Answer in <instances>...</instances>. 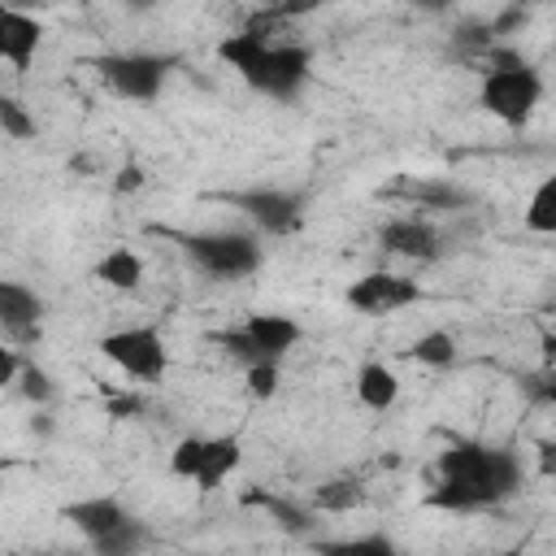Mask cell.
Wrapping results in <instances>:
<instances>
[{
  "label": "cell",
  "instance_id": "32",
  "mask_svg": "<svg viewBox=\"0 0 556 556\" xmlns=\"http://www.w3.org/2000/svg\"><path fill=\"white\" fill-rule=\"evenodd\" d=\"M421 13H447L452 9V0H413Z\"/></svg>",
  "mask_w": 556,
  "mask_h": 556
},
{
  "label": "cell",
  "instance_id": "35",
  "mask_svg": "<svg viewBox=\"0 0 556 556\" xmlns=\"http://www.w3.org/2000/svg\"><path fill=\"white\" fill-rule=\"evenodd\" d=\"M74 4H96V0H74Z\"/></svg>",
  "mask_w": 556,
  "mask_h": 556
},
{
  "label": "cell",
  "instance_id": "30",
  "mask_svg": "<svg viewBox=\"0 0 556 556\" xmlns=\"http://www.w3.org/2000/svg\"><path fill=\"white\" fill-rule=\"evenodd\" d=\"M17 369H22V356L9 339H0V387H13L17 382Z\"/></svg>",
  "mask_w": 556,
  "mask_h": 556
},
{
  "label": "cell",
  "instance_id": "12",
  "mask_svg": "<svg viewBox=\"0 0 556 556\" xmlns=\"http://www.w3.org/2000/svg\"><path fill=\"white\" fill-rule=\"evenodd\" d=\"M61 517L87 539V543H96V539H104L109 530H117L130 513L122 508V500L117 495H87V500H74V504H65L61 508Z\"/></svg>",
  "mask_w": 556,
  "mask_h": 556
},
{
  "label": "cell",
  "instance_id": "24",
  "mask_svg": "<svg viewBox=\"0 0 556 556\" xmlns=\"http://www.w3.org/2000/svg\"><path fill=\"white\" fill-rule=\"evenodd\" d=\"M17 387H22V395H26L30 404H48V400L56 395L52 378H48L39 365H22V369H17Z\"/></svg>",
  "mask_w": 556,
  "mask_h": 556
},
{
  "label": "cell",
  "instance_id": "2",
  "mask_svg": "<svg viewBox=\"0 0 556 556\" xmlns=\"http://www.w3.org/2000/svg\"><path fill=\"white\" fill-rule=\"evenodd\" d=\"M187 252V261L217 278V282H235V278H248L261 269V243L256 235H243V230H200V235H174Z\"/></svg>",
  "mask_w": 556,
  "mask_h": 556
},
{
  "label": "cell",
  "instance_id": "36",
  "mask_svg": "<svg viewBox=\"0 0 556 556\" xmlns=\"http://www.w3.org/2000/svg\"><path fill=\"white\" fill-rule=\"evenodd\" d=\"M0 469H4V465H0Z\"/></svg>",
  "mask_w": 556,
  "mask_h": 556
},
{
  "label": "cell",
  "instance_id": "16",
  "mask_svg": "<svg viewBox=\"0 0 556 556\" xmlns=\"http://www.w3.org/2000/svg\"><path fill=\"white\" fill-rule=\"evenodd\" d=\"M96 278H100L104 287H113V291H135V287L143 282V261H139V252H130V248H113V252H104V256L96 261Z\"/></svg>",
  "mask_w": 556,
  "mask_h": 556
},
{
  "label": "cell",
  "instance_id": "27",
  "mask_svg": "<svg viewBox=\"0 0 556 556\" xmlns=\"http://www.w3.org/2000/svg\"><path fill=\"white\" fill-rule=\"evenodd\" d=\"M252 504H265V508H269V513H274V517H278V521L287 526V530H295V534L304 530V513H300V508H291L287 500H269V495H252Z\"/></svg>",
  "mask_w": 556,
  "mask_h": 556
},
{
  "label": "cell",
  "instance_id": "33",
  "mask_svg": "<svg viewBox=\"0 0 556 556\" xmlns=\"http://www.w3.org/2000/svg\"><path fill=\"white\" fill-rule=\"evenodd\" d=\"M0 4H13V9H30V4H39V0H0Z\"/></svg>",
  "mask_w": 556,
  "mask_h": 556
},
{
  "label": "cell",
  "instance_id": "26",
  "mask_svg": "<svg viewBox=\"0 0 556 556\" xmlns=\"http://www.w3.org/2000/svg\"><path fill=\"white\" fill-rule=\"evenodd\" d=\"M413 195L417 200H426L430 208H452V204H465V191H456V187H413Z\"/></svg>",
  "mask_w": 556,
  "mask_h": 556
},
{
  "label": "cell",
  "instance_id": "11",
  "mask_svg": "<svg viewBox=\"0 0 556 556\" xmlns=\"http://www.w3.org/2000/svg\"><path fill=\"white\" fill-rule=\"evenodd\" d=\"M39 43H43V26L26 9L0 4V61H9L13 70H30Z\"/></svg>",
  "mask_w": 556,
  "mask_h": 556
},
{
  "label": "cell",
  "instance_id": "10",
  "mask_svg": "<svg viewBox=\"0 0 556 556\" xmlns=\"http://www.w3.org/2000/svg\"><path fill=\"white\" fill-rule=\"evenodd\" d=\"M243 339L252 348V361H282L300 343V321L287 313H248L243 317Z\"/></svg>",
  "mask_w": 556,
  "mask_h": 556
},
{
  "label": "cell",
  "instance_id": "13",
  "mask_svg": "<svg viewBox=\"0 0 556 556\" xmlns=\"http://www.w3.org/2000/svg\"><path fill=\"white\" fill-rule=\"evenodd\" d=\"M382 248L395 252V256H408V261H434L443 252V239L430 222H417V217H395L382 226Z\"/></svg>",
  "mask_w": 556,
  "mask_h": 556
},
{
  "label": "cell",
  "instance_id": "3",
  "mask_svg": "<svg viewBox=\"0 0 556 556\" xmlns=\"http://www.w3.org/2000/svg\"><path fill=\"white\" fill-rule=\"evenodd\" d=\"M91 65L113 96L135 100V104H152L174 70V61L156 52H109V56H96Z\"/></svg>",
  "mask_w": 556,
  "mask_h": 556
},
{
  "label": "cell",
  "instance_id": "29",
  "mask_svg": "<svg viewBox=\"0 0 556 556\" xmlns=\"http://www.w3.org/2000/svg\"><path fill=\"white\" fill-rule=\"evenodd\" d=\"M326 552H391V539L369 534V539H343V543H321Z\"/></svg>",
  "mask_w": 556,
  "mask_h": 556
},
{
  "label": "cell",
  "instance_id": "5",
  "mask_svg": "<svg viewBox=\"0 0 556 556\" xmlns=\"http://www.w3.org/2000/svg\"><path fill=\"white\" fill-rule=\"evenodd\" d=\"M100 356L113 361L126 378L135 382H156L169 365V352H165V339L156 326H126V330H109L100 339Z\"/></svg>",
  "mask_w": 556,
  "mask_h": 556
},
{
  "label": "cell",
  "instance_id": "22",
  "mask_svg": "<svg viewBox=\"0 0 556 556\" xmlns=\"http://www.w3.org/2000/svg\"><path fill=\"white\" fill-rule=\"evenodd\" d=\"M0 130L13 135V139H30L35 135V117L26 113V104L4 96V91H0Z\"/></svg>",
  "mask_w": 556,
  "mask_h": 556
},
{
  "label": "cell",
  "instance_id": "17",
  "mask_svg": "<svg viewBox=\"0 0 556 556\" xmlns=\"http://www.w3.org/2000/svg\"><path fill=\"white\" fill-rule=\"evenodd\" d=\"M265 48H269V39H261V35H252V30H235V35H226V39L217 43V56H222L239 78H248V74L256 70V61H261Z\"/></svg>",
  "mask_w": 556,
  "mask_h": 556
},
{
  "label": "cell",
  "instance_id": "7",
  "mask_svg": "<svg viewBox=\"0 0 556 556\" xmlns=\"http://www.w3.org/2000/svg\"><path fill=\"white\" fill-rule=\"evenodd\" d=\"M421 300V287L417 278H404V274H387V269H374V274H361L352 287H348V304L365 317H382V313H400L408 304Z\"/></svg>",
  "mask_w": 556,
  "mask_h": 556
},
{
  "label": "cell",
  "instance_id": "1",
  "mask_svg": "<svg viewBox=\"0 0 556 556\" xmlns=\"http://www.w3.org/2000/svg\"><path fill=\"white\" fill-rule=\"evenodd\" d=\"M439 482L430 491L434 508L452 513H473L508 500L521 486V460L508 447H486V443H452L439 456Z\"/></svg>",
  "mask_w": 556,
  "mask_h": 556
},
{
  "label": "cell",
  "instance_id": "19",
  "mask_svg": "<svg viewBox=\"0 0 556 556\" xmlns=\"http://www.w3.org/2000/svg\"><path fill=\"white\" fill-rule=\"evenodd\" d=\"M521 222H526L530 235H556V178H543V182L534 187V195H530Z\"/></svg>",
  "mask_w": 556,
  "mask_h": 556
},
{
  "label": "cell",
  "instance_id": "23",
  "mask_svg": "<svg viewBox=\"0 0 556 556\" xmlns=\"http://www.w3.org/2000/svg\"><path fill=\"white\" fill-rule=\"evenodd\" d=\"M243 382H248V391L256 400L278 395V361H252V365H243Z\"/></svg>",
  "mask_w": 556,
  "mask_h": 556
},
{
  "label": "cell",
  "instance_id": "31",
  "mask_svg": "<svg viewBox=\"0 0 556 556\" xmlns=\"http://www.w3.org/2000/svg\"><path fill=\"white\" fill-rule=\"evenodd\" d=\"M113 187H117L122 195L139 191V187H143V169H139V165H122V169H117V178H113Z\"/></svg>",
  "mask_w": 556,
  "mask_h": 556
},
{
  "label": "cell",
  "instance_id": "15",
  "mask_svg": "<svg viewBox=\"0 0 556 556\" xmlns=\"http://www.w3.org/2000/svg\"><path fill=\"white\" fill-rule=\"evenodd\" d=\"M356 400H361L365 408H374V413H387V408L400 400V378H395V369L382 365V361H365V365L356 369Z\"/></svg>",
  "mask_w": 556,
  "mask_h": 556
},
{
  "label": "cell",
  "instance_id": "28",
  "mask_svg": "<svg viewBox=\"0 0 556 556\" xmlns=\"http://www.w3.org/2000/svg\"><path fill=\"white\" fill-rule=\"evenodd\" d=\"M326 0H274L269 4V13L274 17H282V22H295V17H308V13H317Z\"/></svg>",
  "mask_w": 556,
  "mask_h": 556
},
{
  "label": "cell",
  "instance_id": "6",
  "mask_svg": "<svg viewBox=\"0 0 556 556\" xmlns=\"http://www.w3.org/2000/svg\"><path fill=\"white\" fill-rule=\"evenodd\" d=\"M308 65H313L308 61V48H300V43H269L261 52L256 70L243 83L256 87V91H265V96H274V100H291L308 83Z\"/></svg>",
  "mask_w": 556,
  "mask_h": 556
},
{
  "label": "cell",
  "instance_id": "9",
  "mask_svg": "<svg viewBox=\"0 0 556 556\" xmlns=\"http://www.w3.org/2000/svg\"><path fill=\"white\" fill-rule=\"evenodd\" d=\"M39 317H43V300L13 278H0V334L13 348H30L39 339Z\"/></svg>",
  "mask_w": 556,
  "mask_h": 556
},
{
  "label": "cell",
  "instance_id": "21",
  "mask_svg": "<svg viewBox=\"0 0 556 556\" xmlns=\"http://www.w3.org/2000/svg\"><path fill=\"white\" fill-rule=\"evenodd\" d=\"M139 543H143V526H139L135 517H126L117 530H109V534H104V539H96L91 547H96V552H104V556H122V552H135Z\"/></svg>",
  "mask_w": 556,
  "mask_h": 556
},
{
  "label": "cell",
  "instance_id": "34",
  "mask_svg": "<svg viewBox=\"0 0 556 556\" xmlns=\"http://www.w3.org/2000/svg\"><path fill=\"white\" fill-rule=\"evenodd\" d=\"M126 4H152V0H126Z\"/></svg>",
  "mask_w": 556,
  "mask_h": 556
},
{
  "label": "cell",
  "instance_id": "8",
  "mask_svg": "<svg viewBox=\"0 0 556 556\" xmlns=\"http://www.w3.org/2000/svg\"><path fill=\"white\" fill-rule=\"evenodd\" d=\"M235 204L265 230V235H291L304 217V195L300 191H287V187H252V191H239Z\"/></svg>",
  "mask_w": 556,
  "mask_h": 556
},
{
  "label": "cell",
  "instance_id": "25",
  "mask_svg": "<svg viewBox=\"0 0 556 556\" xmlns=\"http://www.w3.org/2000/svg\"><path fill=\"white\" fill-rule=\"evenodd\" d=\"M200 443H204L200 434H187V439H178V443H174V456H169V473H174V478H187V482L195 478Z\"/></svg>",
  "mask_w": 556,
  "mask_h": 556
},
{
  "label": "cell",
  "instance_id": "18",
  "mask_svg": "<svg viewBox=\"0 0 556 556\" xmlns=\"http://www.w3.org/2000/svg\"><path fill=\"white\" fill-rule=\"evenodd\" d=\"M361 500H365V486H361V478H348V473L326 478V482L313 486V504L321 513H352Z\"/></svg>",
  "mask_w": 556,
  "mask_h": 556
},
{
  "label": "cell",
  "instance_id": "20",
  "mask_svg": "<svg viewBox=\"0 0 556 556\" xmlns=\"http://www.w3.org/2000/svg\"><path fill=\"white\" fill-rule=\"evenodd\" d=\"M408 356H413L417 365L447 369V365H456V339H452L447 330H426V334H417V339H413Z\"/></svg>",
  "mask_w": 556,
  "mask_h": 556
},
{
  "label": "cell",
  "instance_id": "14",
  "mask_svg": "<svg viewBox=\"0 0 556 556\" xmlns=\"http://www.w3.org/2000/svg\"><path fill=\"white\" fill-rule=\"evenodd\" d=\"M239 460H243V447H239L235 434H208L200 443V465H195V478L191 482L200 491H213V486H222L239 469Z\"/></svg>",
  "mask_w": 556,
  "mask_h": 556
},
{
  "label": "cell",
  "instance_id": "4",
  "mask_svg": "<svg viewBox=\"0 0 556 556\" xmlns=\"http://www.w3.org/2000/svg\"><path fill=\"white\" fill-rule=\"evenodd\" d=\"M543 100V78L521 61V65H508V70H482V91H478V104L500 117L504 126H521L534 104Z\"/></svg>",
  "mask_w": 556,
  "mask_h": 556
}]
</instances>
